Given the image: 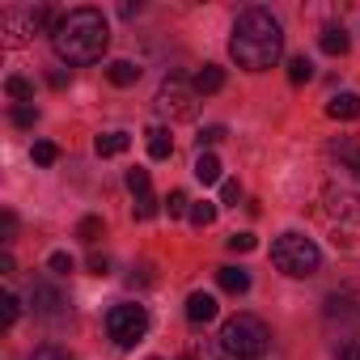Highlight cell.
Returning <instances> with one entry per match:
<instances>
[{
    "label": "cell",
    "instance_id": "obj_4",
    "mask_svg": "<svg viewBox=\"0 0 360 360\" xmlns=\"http://www.w3.org/2000/svg\"><path fill=\"white\" fill-rule=\"evenodd\" d=\"M271 263L284 271V276H314L322 267V250L305 238V233H280L271 242Z\"/></svg>",
    "mask_w": 360,
    "mask_h": 360
},
{
    "label": "cell",
    "instance_id": "obj_27",
    "mask_svg": "<svg viewBox=\"0 0 360 360\" xmlns=\"http://www.w3.org/2000/svg\"><path fill=\"white\" fill-rule=\"evenodd\" d=\"M77 238H81V242H89V246H94V242H98V238H102V217H85V221H81V225H77Z\"/></svg>",
    "mask_w": 360,
    "mask_h": 360
},
{
    "label": "cell",
    "instance_id": "obj_13",
    "mask_svg": "<svg viewBox=\"0 0 360 360\" xmlns=\"http://www.w3.org/2000/svg\"><path fill=\"white\" fill-rule=\"evenodd\" d=\"M326 115H330V119H343V123L356 119V115H360V94H335L330 106H326Z\"/></svg>",
    "mask_w": 360,
    "mask_h": 360
},
{
    "label": "cell",
    "instance_id": "obj_6",
    "mask_svg": "<svg viewBox=\"0 0 360 360\" xmlns=\"http://www.w3.org/2000/svg\"><path fill=\"white\" fill-rule=\"evenodd\" d=\"M106 335L115 339V347H136L144 335H148V309L144 305H110L106 309Z\"/></svg>",
    "mask_w": 360,
    "mask_h": 360
},
{
    "label": "cell",
    "instance_id": "obj_17",
    "mask_svg": "<svg viewBox=\"0 0 360 360\" xmlns=\"http://www.w3.org/2000/svg\"><path fill=\"white\" fill-rule=\"evenodd\" d=\"M127 144H131V136L127 131H106V136H98V157H119V153H127Z\"/></svg>",
    "mask_w": 360,
    "mask_h": 360
},
{
    "label": "cell",
    "instance_id": "obj_9",
    "mask_svg": "<svg viewBox=\"0 0 360 360\" xmlns=\"http://www.w3.org/2000/svg\"><path fill=\"white\" fill-rule=\"evenodd\" d=\"M30 305H34V314H43V318H60L68 301H64L60 288H51V284H34V288H30Z\"/></svg>",
    "mask_w": 360,
    "mask_h": 360
},
{
    "label": "cell",
    "instance_id": "obj_24",
    "mask_svg": "<svg viewBox=\"0 0 360 360\" xmlns=\"http://www.w3.org/2000/svg\"><path fill=\"white\" fill-rule=\"evenodd\" d=\"M212 221H217V204H208V200L191 204V225H195V229H208Z\"/></svg>",
    "mask_w": 360,
    "mask_h": 360
},
{
    "label": "cell",
    "instance_id": "obj_18",
    "mask_svg": "<svg viewBox=\"0 0 360 360\" xmlns=\"http://www.w3.org/2000/svg\"><path fill=\"white\" fill-rule=\"evenodd\" d=\"M144 136H148V157H153V161H165V157L174 153V140H169L165 127H148Z\"/></svg>",
    "mask_w": 360,
    "mask_h": 360
},
{
    "label": "cell",
    "instance_id": "obj_23",
    "mask_svg": "<svg viewBox=\"0 0 360 360\" xmlns=\"http://www.w3.org/2000/svg\"><path fill=\"white\" fill-rule=\"evenodd\" d=\"M5 94H9L13 102H30V98H34V85H30L26 77H9V81H5Z\"/></svg>",
    "mask_w": 360,
    "mask_h": 360
},
{
    "label": "cell",
    "instance_id": "obj_20",
    "mask_svg": "<svg viewBox=\"0 0 360 360\" xmlns=\"http://www.w3.org/2000/svg\"><path fill=\"white\" fill-rule=\"evenodd\" d=\"M127 191L136 195V204H144V200H153V183H148V169H127Z\"/></svg>",
    "mask_w": 360,
    "mask_h": 360
},
{
    "label": "cell",
    "instance_id": "obj_2",
    "mask_svg": "<svg viewBox=\"0 0 360 360\" xmlns=\"http://www.w3.org/2000/svg\"><path fill=\"white\" fill-rule=\"evenodd\" d=\"M106 43H110V26H106V18H102L98 9H89V5L64 13L60 26L51 30V47H56V56H60L64 64H94V60H102Z\"/></svg>",
    "mask_w": 360,
    "mask_h": 360
},
{
    "label": "cell",
    "instance_id": "obj_16",
    "mask_svg": "<svg viewBox=\"0 0 360 360\" xmlns=\"http://www.w3.org/2000/svg\"><path fill=\"white\" fill-rule=\"evenodd\" d=\"M217 280H221V288L233 292V297H242V292L250 288V276H246L242 267H217Z\"/></svg>",
    "mask_w": 360,
    "mask_h": 360
},
{
    "label": "cell",
    "instance_id": "obj_33",
    "mask_svg": "<svg viewBox=\"0 0 360 360\" xmlns=\"http://www.w3.org/2000/svg\"><path fill=\"white\" fill-rule=\"evenodd\" d=\"M225 136H229V131H225V127L217 123V127H204V136H200V144H221Z\"/></svg>",
    "mask_w": 360,
    "mask_h": 360
},
{
    "label": "cell",
    "instance_id": "obj_10",
    "mask_svg": "<svg viewBox=\"0 0 360 360\" xmlns=\"http://www.w3.org/2000/svg\"><path fill=\"white\" fill-rule=\"evenodd\" d=\"M187 318H191L195 326H208V322L217 318V297H212V292H191V297H187Z\"/></svg>",
    "mask_w": 360,
    "mask_h": 360
},
{
    "label": "cell",
    "instance_id": "obj_32",
    "mask_svg": "<svg viewBox=\"0 0 360 360\" xmlns=\"http://www.w3.org/2000/svg\"><path fill=\"white\" fill-rule=\"evenodd\" d=\"M238 195H242V187L233 183V178H225V183H221V204H233L238 208Z\"/></svg>",
    "mask_w": 360,
    "mask_h": 360
},
{
    "label": "cell",
    "instance_id": "obj_1",
    "mask_svg": "<svg viewBox=\"0 0 360 360\" xmlns=\"http://www.w3.org/2000/svg\"><path fill=\"white\" fill-rule=\"evenodd\" d=\"M229 56L238 68L246 72H267L280 56H284V26L271 9H242L233 22V39H229Z\"/></svg>",
    "mask_w": 360,
    "mask_h": 360
},
{
    "label": "cell",
    "instance_id": "obj_7",
    "mask_svg": "<svg viewBox=\"0 0 360 360\" xmlns=\"http://www.w3.org/2000/svg\"><path fill=\"white\" fill-rule=\"evenodd\" d=\"M195 98H200L195 85L169 77V81H161V89H157V110H161L165 119H191V115H195Z\"/></svg>",
    "mask_w": 360,
    "mask_h": 360
},
{
    "label": "cell",
    "instance_id": "obj_36",
    "mask_svg": "<svg viewBox=\"0 0 360 360\" xmlns=\"http://www.w3.org/2000/svg\"><path fill=\"white\" fill-rule=\"evenodd\" d=\"M335 360H360V343H343Z\"/></svg>",
    "mask_w": 360,
    "mask_h": 360
},
{
    "label": "cell",
    "instance_id": "obj_25",
    "mask_svg": "<svg viewBox=\"0 0 360 360\" xmlns=\"http://www.w3.org/2000/svg\"><path fill=\"white\" fill-rule=\"evenodd\" d=\"M30 157H34V165H56L60 161V148L51 140H34V153Z\"/></svg>",
    "mask_w": 360,
    "mask_h": 360
},
{
    "label": "cell",
    "instance_id": "obj_26",
    "mask_svg": "<svg viewBox=\"0 0 360 360\" xmlns=\"http://www.w3.org/2000/svg\"><path fill=\"white\" fill-rule=\"evenodd\" d=\"M165 212H169V217H191V200H187V191H169Z\"/></svg>",
    "mask_w": 360,
    "mask_h": 360
},
{
    "label": "cell",
    "instance_id": "obj_38",
    "mask_svg": "<svg viewBox=\"0 0 360 360\" xmlns=\"http://www.w3.org/2000/svg\"><path fill=\"white\" fill-rule=\"evenodd\" d=\"M148 360H157V356H148Z\"/></svg>",
    "mask_w": 360,
    "mask_h": 360
},
{
    "label": "cell",
    "instance_id": "obj_37",
    "mask_svg": "<svg viewBox=\"0 0 360 360\" xmlns=\"http://www.w3.org/2000/svg\"><path fill=\"white\" fill-rule=\"evenodd\" d=\"M47 81H51V89H64V85H68V77H64V72H51Z\"/></svg>",
    "mask_w": 360,
    "mask_h": 360
},
{
    "label": "cell",
    "instance_id": "obj_21",
    "mask_svg": "<svg viewBox=\"0 0 360 360\" xmlns=\"http://www.w3.org/2000/svg\"><path fill=\"white\" fill-rule=\"evenodd\" d=\"M18 318H22V301L13 292H5V297H0V326H13Z\"/></svg>",
    "mask_w": 360,
    "mask_h": 360
},
{
    "label": "cell",
    "instance_id": "obj_34",
    "mask_svg": "<svg viewBox=\"0 0 360 360\" xmlns=\"http://www.w3.org/2000/svg\"><path fill=\"white\" fill-rule=\"evenodd\" d=\"M89 271H94V276H106V271H110V259H106V255H94V259H89Z\"/></svg>",
    "mask_w": 360,
    "mask_h": 360
},
{
    "label": "cell",
    "instance_id": "obj_8",
    "mask_svg": "<svg viewBox=\"0 0 360 360\" xmlns=\"http://www.w3.org/2000/svg\"><path fill=\"white\" fill-rule=\"evenodd\" d=\"M326 212H330V221L343 229V225H352V229H360V195L356 191H326Z\"/></svg>",
    "mask_w": 360,
    "mask_h": 360
},
{
    "label": "cell",
    "instance_id": "obj_11",
    "mask_svg": "<svg viewBox=\"0 0 360 360\" xmlns=\"http://www.w3.org/2000/svg\"><path fill=\"white\" fill-rule=\"evenodd\" d=\"M195 94H221L225 89V68H217V64H204L200 72H195Z\"/></svg>",
    "mask_w": 360,
    "mask_h": 360
},
{
    "label": "cell",
    "instance_id": "obj_29",
    "mask_svg": "<svg viewBox=\"0 0 360 360\" xmlns=\"http://www.w3.org/2000/svg\"><path fill=\"white\" fill-rule=\"evenodd\" d=\"M255 246H259L255 233H233V238H229V250H233V255H250Z\"/></svg>",
    "mask_w": 360,
    "mask_h": 360
},
{
    "label": "cell",
    "instance_id": "obj_15",
    "mask_svg": "<svg viewBox=\"0 0 360 360\" xmlns=\"http://www.w3.org/2000/svg\"><path fill=\"white\" fill-rule=\"evenodd\" d=\"M106 77H110V85H119V89H127V85H136V81H140V68H136L131 60H110V68H106Z\"/></svg>",
    "mask_w": 360,
    "mask_h": 360
},
{
    "label": "cell",
    "instance_id": "obj_31",
    "mask_svg": "<svg viewBox=\"0 0 360 360\" xmlns=\"http://www.w3.org/2000/svg\"><path fill=\"white\" fill-rule=\"evenodd\" d=\"M34 119H39L34 106H13V123H18V127H34Z\"/></svg>",
    "mask_w": 360,
    "mask_h": 360
},
{
    "label": "cell",
    "instance_id": "obj_12",
    "mask_svg": "<svg viewBox=\"0 0 360 360\" xmlns=\"http://www.w3.org/2000/svg\"><path fill=\"white\" fill-rule=\"evenodd\" d=\"M330 157H339L347 169H360V136H339L330 144Z\"/></svg>",
    "mask_w": 360,
    "mask_h": 360
},
{
    "label": "cell",
    "instance_id": "obj_22",
    "mask_svg": "<svg viewBox=\"0 0 360 360\" xmlns=\"http://www.w3.org/2000/svg\"><path fill=\"white\" fill-rule=\"evenodd\" d=\"M309 77H314V64H309L305 56H292V60H288V81H292V85H305Z\"/></svg>",
    "mask_w": 360,
    "mask_h": 360
},
{
    "label": "cell",
    "instance_id": "obj_28",
    "mask_svg": "<svg viewBox=\"0 0 360 360\" xmlns=\"http://www.w3.org/2000/svg\"><path fill=\"white\" fill-rule=\"evenodd\" d=\"M30 360H77L68 347H56V343H47V347H34V356Z\"/></svg>",
    "mask_w": 360,
    "mask_h": 360
},
{
    "label": "cell",
    "instance_id": "obj_14",
    "mask_svg": "<svg viewBox=\"0 0 360 360\" xmlns=\"http://www.w3.org/2000/svg\"><path fill=\"white\" fill-rule=\"evenodd\" d=\"M318 47H322L326 56H347V30H343V26H326V30L318 34Z\"/></svg>",
    "mask_w": 360,
    "mask_h": 360
},
{
    "label": "cell",
    "instance_id": "obj_5",
    "mask_svg": "<svg viewBox=\"0 0 360 360\" xmlns=\"http://www.w3.org/2000/svg\"><path fill=\"white\" fill-rule=\"evenodd\" d=\"M56 13L47 5H22V9H5L0 13V34H5V47H26L34 34L56 30Z\"/></svg>",
    "mask_w": 360,
    "mask_h": 360
},
{
    "label": "cell",
    "instance_id": "obj_30",
    "mask_svg": "<svg viewBox=\"0 0 360 360\" xmlns=\"http://www.w3.org/2000/svg\"><path fill=\"white\" fill-rule=\"evenodd\" d=\"M47 267H51L56 276H68V271H72V255H64V250H56V255L47 259Z\"/></svg>",
    "mask_w": 360,
    "mask_h": 360
},
{
    "label": "cell",
    "instance_id": "obj_19",
    "mask_svg": "<svg viewBox=\"0 0 360 360\" xmlns=\"http://www.w3.org/2000/svg\"><path fill=\"white\" fill-rule=\"evenodd\" d=\"M195 178H200L204 187L221 183V161H217V153H200V161H195Z\"/></svg>",
    "mask_w": 360,
    "mask_h": 360
},
{
    "label": "cell",
    "instance_id": "obj_3",
    "mask_svg": "<svg viewBox=\"0 0 360 360\" xmlns=\"http://www.w3.org/2000/svg\"><path fill=\"white\" fill-rule=\"evenodd\" d=\"M267 347H271L267 322L255 314H238L221 326L212 347H200V356L204 360H267Z\"/></svg>",
    "mask_w": 360,
    "mask_h": 360
},
{
    "label": "cell",
    "instance_id": "obj_35",
    "mask_svg": "<svg viewBox=\"0 0 360 360\" xmlns=\"http://www.w3.org/2000/svg\"><path fill=\"white\" fill-rule=\"evenodd\" d=\"M0 229H5V238H13L18 233V217L13 212H0Z\"/></svg>",
    "mask_w": 360,
    "mask_h": 360
}]
</instances>
